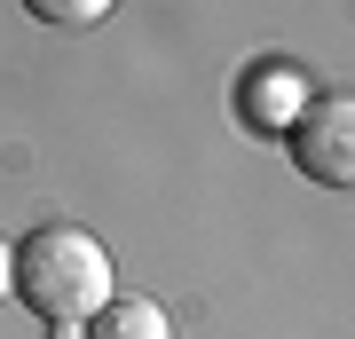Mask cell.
I'll use <instances>...</instances> for the list:
<instances>
[{
  "mask_svg": "<svg viewBox=\"0 0 355 339\" xmlns=\"http://www.w3.org/2000/svg\"><path fill=\"white\" fill-rule=\"evenodd\" d=\"M79 339H174V324H166V308L158 300H103L87 324H79Z\"/></svg>",
  "mask_w": 355,
  "mask_h": 339,
  "instance_id": "277c9868",
  "label": "cell"
},
{
  "mask_svg": "<svg viewBox=\"0 0 355 339\" xmlns=\"http://www.w3.org/2000/svg\"><path fill=\"white\" fill-rule=\"evenodd\" d=\"M111 8H119V0H24V16H40V24H55V32H87Z\"/></svg>",
  "mask_w": 355,
  "mask_h": 339,
  "instance_id": "5b68a950",
  "label": "cell"
},
{
  "mask_svg": "<svg viewBox=\"0 0 355 339\" xmlns=\"http://www.w3.org/2000/svg\"><path fill=\"white\" fill-rule=\"evenodd\" d=\"M8 292L55 324V339H79V324L111 300V252L79 221H40L24 245H8Z\"/></svg>",
  "mask_w": 355,
  "mask_h": 339,
  "instance_id": "6da1fadb",
  "label": "cell"
},
{
  "mask_svg": "<svg viewBox=\"0 0 355 339\" xmlns=\"http://www.w3.org/2000/svg\"><path fill=\"white\" fill-rule=\"evenodd\" d=\"M292 166L316 189H347L355 182V103L347 95H308V111L284 126Z\"/></svg>",
  "mask_w": 355,
  "mask_h": 339,
  "instance_id": "7a4b0ae2",
  "label": "cell"
},
{
  "mask_svg": "<svg viewBox=\"0 0 355 339\" xmlns=\"http://www.w3.org/2000/svg\"><path fill=\"white\" fill-rule=\"evenodd\" d=\"M237 111H245V126H261V134H284V126L308 111V71L300 63H253L245 87H237Z\"/></svg>",
  "mask_w": 355,
  "mask_h": 339,
  "instance_id": "3957f363",
  "label": "cell"
},
{
  "mask_svg": "<svg viewBox=\"0 0 355 339\" xmlns=\"http://www.w3.org/2000/svg\"><path fill=\"white\" fill-rule=\"evenodd\" d=\"M0 300H8V237H0Z\"/></svg>",
  "mask_w": 355,
  "mask_h": 339,
  "instance_id": "8992f818",
  "label": "cell"
}]
</instances>
